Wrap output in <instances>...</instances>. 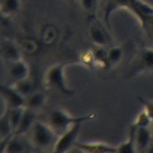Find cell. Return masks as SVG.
Wrapping results in <instances>:
<instances>
[{"instance_id": "23", "label": "cell", "mask_w": 153, "mask_h": 153, "mask_svg": "<svg viewBox=\"0 0 153 153\" xmlns=\"http://www.w3.org/2000/svg\"><path fill=\"white\" fill-rule=\"evenodd\" d=\"M123 51L120 47H113L107 53L108 60L112 62H117L122 57Z\"/></svg>"}, {"instance_id": "21", "label": "cell", "mask_w": 153, "mask_h": 153, "mask_svg": "<svg viewBox=\"0 0 153 153\" xmlns=\"http://www.w3.org/2000/svg\"><path fill=\"white\" fill-rule=\"evenodd\" d=\"M19 7V0H2L1 3V11L8 14L16 11Z\"/></svg>"}, {"instance_id": "26", "label": "cell", "mask_w": 153, "mask_h": 153, "mask_svg": "<svg viewBox=\"0 0 153 153\" xmlns=\"http://www.w3.org/2000/svg\"><path fill=\"white\" fill-rule=\"evenodd\" d=\"M50 152H46L45 151H44V150H39V151H38L37 152H35L34 153H50Z\"/></svg>"}, {"instance_id": "2", "label": "cell", "mask_w": 153, "mask_h": 153, "mask_svg": "<svg viewBox=\"0 0 153 153\" xmlns=\"http://www.w3.org/2000/svg\"><path fill=\"white\" fill-rule=\"evenodd\" d=\"M96 117L94 113L79 117L68 115L61 109L54 110L48 118V124L57 134H62L75 124L82 123Z\"/></svg>"}, {"instance_id": "8", "label": "cell", "mask_w": 153, "mask_h": 153, "mask_svg": "<svg viewBox=\"0 0 153 153\" xmlns=\"http://www.w3.org/2000/svg\"><path fill=\"white\" fill-rule=\"evenodd\" d=\"M153 70V48H144L139 54L134 64L136 74Z\"/></svg>"}, {"instance_id": "18", "label": "cell", "mask_w": 153, "mask_h": 153, "mask_svg": "<svg viewBox=\"0 0 153 153\" xmlns=\"http://www.w3.org/2000/svg\"><path fill=\"white\" fill-rule=\"evenodd\" d=\"M90 34L91 38L96 44L100 45H104L108 44V39L107 36L99 26H93L90 29Z\"/></svg>"}, {"instance_id": "25", "label": "cell", "mask_w": 153, "mask_h": 153, "mask_svg": "<svg viewBox=\"0 0 153 153\" xmlns=\"http://www.w3.org/2000/svg\"><path fill=\"white\" fill-rule=\"evenodd\" d=\"M145 153H153V139L149 146H148L147 149L145 151Z\"/></svg>"}, {"instance_id": "14", "label": "cell", "mask_w": 153, "mask_h": 153, "mask_svg": "<svg viewBox=\"0 0 153 153\" xmlns=\"http://www.w3.org/2000/svg\"><path fill=\"white\" fill-rule=\"evenodd\" d=\"M1 56L4 59L16 62L20 59V53L17 48L12 43L4 42L1 45Z\"/></svg>"}, {"instance_id": "15", "label": "cell", "mask_w": 153, "mask_h": 153, "mask_svg": "<svg viewBox=\"0 0 153 153\" xmlns=\"http://www.w3.org/2000/svg\"><path fill=\"white\" fill-rule=\"evenodd\" d=\"M13 88L25 99L33 92L32 83L27 78L16 81Z\"/></svg>"}, {"instance_id": "6", "label": "cell", "mask_w": 153, "mask_h": 153, "mask_svg": "<svg viewBox=\"0 0 153 153\" xmlns=\"http://www.w3.org/2000/svg\"><path fill=\"white\" fill-rule=\"evenodd\" d=\"M22 135L13 134L4 138L1 153H27V144Z\"/></svg>"}, {"instance_id": "12", "label": "cell", "mask_w": 153, "mask_h": 153, "mask_svg": "<svg viewBox=\"0 0 153 153\" xmlns=\"http://www.w3.org/2000/svg\"><path fill=\"white\" fill-rule=\"evenodd\" d=\"M35 115L32 109L25 108L20 121L13 133L14 135H22L25 132L29 130L33 124Z\"/></svg>"}, {"instance_id": "16", "label": "cell", "mask_w": 153, "mask_h": 153, "mask_svg": "<svg viewBox=\"0 0 153 153\" xmlns=\"http://www.w3.org/2000/svg\"><path fill=\"white\" fill-rule=\"evenodd\" d=\"M25 108H14L8 109V119L13 134L17 128Z\"/></svg>"}, {"instance_id": "22", "label": "cell", "mask_w": 153, "mask_h": 153, "mask_svg": "<svg viewBox=\"0 0 153 153\" xmlns=\"http://www.w3.org/2000/svg\"><path fill=\"white\" fill-rule=\"evenodd\" d=\"M137 100L142 105L143 110L146 112L148 116L153 121V101L142 97L141 96H137Z\"/></svg>"}, {"instance_id": "19", "label": "cell", "mask_w": 153, "mask_h": 153, "mask_svg": "<svg viewBox=\"0 0 153 153\" xmlns=\"http://www.w3.org/2000/svg\"><path fill=\"white\" fill-rule=\"evenodd\" d=\"M153 121L146 114V112L143 109L139 112L137 115L133 126L136 128H143V127H150Z\"/></svg>"}, {"instance_id": "4", "label": "cell", "mask_w": 153, "mask_h": 153, "mask_svg": "<svg viewBox=\"0 0 153 153\" xmlns=\"http://www.w3.org/2000/svg\"><path fill=\"white\" fill-rule=\"evenodd\" d=\"M47 83L65 94H72L74 91L69 89L65 84L63 75V65H57L51 67L47 72Z\"/></svg>"}, {"instance_id": "27", "label": "cell", "mask_w": 153, "mask_h": 153, "mask_svg": "<svg viewBox=\"0 0 153 153\" xmlns=\"http://www.w3.org/2000/svg\"><path fill=\"white\" fill-rule=\"evenodd\" d=\"M50 153H63V152L59 151L56 150V149H52V151Z\"/></svg>"}, {"instance_id": "5", "label": "cell", "mask_w": 153, "mask_h": 153, "mask_svg": "<svg viewBox=\"0 0 153 153\" xmlns=\"http://www.w3.org/2000/svg\"><path fill=\"white\" fill-rule=\"evenodd\" d=\"M81 123L75 124L59 136L53 148L65 153L71 146H74L75 139L79 133Z\"/></svg>"}, {"instance_id": "7", "label": "cell", "mask_w": 153, "mask_h": 153, "mask_svg": "<svg viewBox=\"0 0 153 153\" xmlns=\"http://www.w3.org/2000/svg\"><path fill=\"white\" fill-rule=\"evenodd\" d=\"M74 146L84 153H116L117 146L97 142H75Z\"/></svg>"}, {"instance_id": "3", "label": "cell", "mask_w": 153, "mask_h": 153, "mask_svg": "<svg viewBox=\"0 0 153 153\" xmlns=\"http://www.w3.org/2000/svg\"><path fill=\"white\" fill-rule=\"evenodd\" d=\"M118 5L130 9L146 26L153 18V6L142 0H116Z\"/></svg>"}, {"instance_id": "24", "label": "cell", "mask_w": 153, "mask_h": 153, "mask_svg": "<svg viewBox=\"0 0 153 153\" xmlns=\"http://www.w3.org/2000/svg\"><path fill=\"white\" fill-rule=\"evenodd\" d=\"M81 1L84 8L88 10L91 9L95 3V0H81Z\"/></svg>"}, {"instance_id": "9", "label": "cell", "mask_w": 153, "mask_h": 153, "mask_svg": "<svg viewBox=\"0 0 153 153\" xmlns=\"http://www.w3.org/2000/svg\"><path fill=\"white\" fill-rule=\"evenodd\" d=\"M1 93L10 108H25L26 99L17 92L13 87L7 85H1Z\"/></svg>"}, {"instance_id": "20", "label": "cell", "mask_w": 153, "mask_h": 153, "mask_svg": "<svg viewBox=\"0 0 153 153\" xmlns=\"http://www.w3.org/2000/svg\"><path fill=\"white\" fill-rule=\"evenodd\" d=\"M13 134L12 130L8 119V110L4 112L1 118V139L5 138Z\"/></svg>"}, {"instance_id": "11", "label": "cell", "mask_w": 153, "mask_h": 153, "mask_svg": "<svg viewBox=\"0 0 153 153\" xmlns=\"http://www.w3.org/2000/svg\"><path fill=\"white\" fill-rule=\"evenodd\" d=\"M9 68V75L16 81L26 78L29 74L27 64L21 59L12 62Z\"/></svg>"}, {"instance_id": "17", "label": "cell", "mask_w": 153, "mask_h": 153, "mask_svg": "<svg viewBox=\"0 0 153 153\" xmlns=\"http://www.w3.org/2000/svg\"><path fill=\"white\" fill-rule=\"evenodd\" d=\"M45 100V96L41 92H33L26 98L25 108L33 109L39 107Z\"/></svg>"}, {"instance_id": "10", "label": "cell", "mask_w": 153, "mask_h": 153, "mask_svg": "<svg viewBox=\"0 0 153 153\" xmlns=\"http://www.w3.org/2000/svg\"><path fill=\"white\" fill-rule=\"evenodd\" d=\"M153 139L150 127L136 128L134 133V142L136 151L145 153Z\"/></svg>"}, {"instance_id": "13", "label": "cell", "mask_w": 153, "mask_h": 153, "mask_svg": "<svg viewBox=\"0 0 153 153\" xmlns=\"http://www.w3.org/2000/svg\"><path fill=\"white\" fill-rule=\"evenodd\" d=\"M136 127L133 125L130 128L127 140L117 146L116 153H136V149L134 142V133Z\"/></svg>"}, {"instance_id": "1", "label": "cell", "mask_w": 153, "mask_h": 153, "mask_svg": "<svg viewBox=\"0 0 153 153\" xmlns=\"http://www.w3.org/2000/svg\"><path fill=\"white\" fill-rule=\"evenodd\" d=\"M32 144L39 150H46L53 146L58 139L57 134L48 124L35 121L29 130Z\"/></svg>"}]
</instances>
